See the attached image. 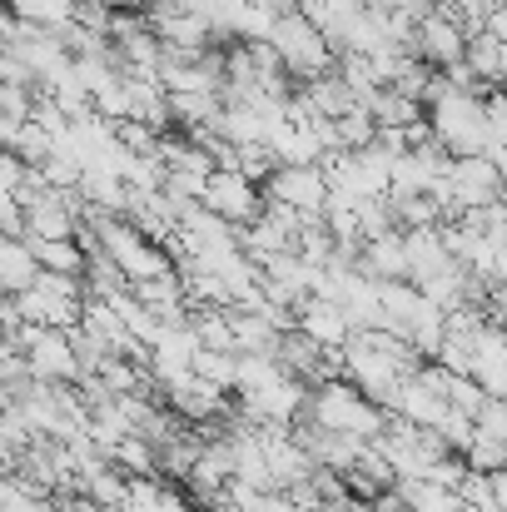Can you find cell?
Wrapping results in <instances>:
<instances>
[{"label":"cell","mask_w":507,"mask_h":512,"mask_svg":"<svg viewBox=\"0 0 507 512\" xmlns=\"http://www.w3.org/2000/svg\"><path fill=\"white\" fill-rule=\"evenodd\" d=\"M269 45H274V55H279V65L284 70H294V75H329V65H334V50H329V40L299 15V10H289V15H279L274 20V30H269Z\"/></svg>","instance_id":"1"},{"label":"cell","mask_w":507,"mask_h":512,"mask_svg":"<svg viewBox=\"0 0 507 512\" xmlns=\"http://www.w3.org/2000/svg\"><path fill=\"white\" fill-rule=\"evenodd\" d=\"M259 194L269 204H284L294 214H309L319 219L324 214V199H329V184H324V170L319 165H274L269 179L259 184Z\"/></svg>","instance_id":"2"},{"label":"cell","mask_w":507,"mask_h":512,"mask_svg":"<svg viewBox=\"0 0 507 512\" xmlns=\"http://www.w3.org/2000/svg\"><path fill=\"white\" fill-rule=\"evenodd\" d=\"M199 204L214 214V219H224V224H249L259 209H264V194H259V184H249L239 170H209L204 174V189H199Z\"/></svg>","instance_id":"3"},{"label":"cell","mask_w":507,"mask_h":512,"mask_svg":"<svg viewBox=\"0 0 507 512\" xmlns=\"http://www.w3.org/2000/svg\"><path fill=\"white\" fill-rule=\"evenodd\" d=\"M25 249H30V259H35L40 269H50V274H75V279H80V269H85V249H80L75 239H25Z\"/></svg>","instance_id":"4"}]
</instances>
